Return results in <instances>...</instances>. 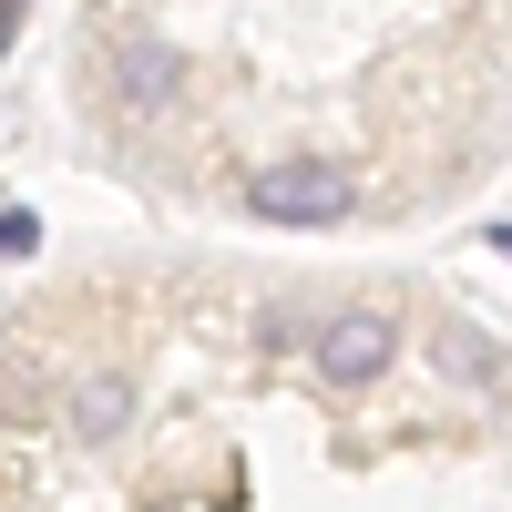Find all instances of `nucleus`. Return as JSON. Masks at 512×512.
<instances>
[{
	"instance_id": "4",
	"label": "nucleus",
	"mask_w": 512,
	"mask_h": 512,
	"mask_svg": "<svg viewBox=\"0 0 512 512\" xmlns=\"http://www.w3.org/2000/svg\"><path fill=\"white\" fill-rule=\"evenodd\" d=\"M62 431H72V441H123V431H134V369H123V359H93V369L62 390Z\"/></svg>"
},
{
	"instance_id": "2",
	"label": "nucleus",
	"mask_w": 512,
	"mask_h": 512,
	"mask_svg": "<svg viewBox=\"0 0 512 512\" xmlns=\"http://www.w3.org/2000/svg\"><path fill=\"white\" fill-rule=\"evenodd\" d=\"M103 82H113V103L134 113V123H164V113L185 103V41H164V31H113Z\"/></svg>"
},
{
	"instance_id": "5",
	"label": "nucleus",
	"mask_w": 512,
	"mask_h": 512,
	"mask_svg": "<svg viewBox=\"0 0 512 512\" xmlns=\"http://www.w3.org/2000/svg\"><path fill=\"white\" fill-rule=\"evenodd\" d=\"M41 400H52V369H41L31 349H0V420H31Z\"/></svg>"
},
{
	"instance_id": "1",
	"label": "nucleus",
	"mask_w": 512,
	"mask_h": 512,
	"mask_svg": "<svg viewBox=\"0 0 512 512\" xmlns=\"http://www.w3.org/2000/svg\"><path fill=\"white\" fill-rule=\"evenodd\" d=\"M349 205H359V185L328 154H287L267 175H246V216L256 226H349Z\"/></svg>"
},
{
	"instance_id": "3",
	"label": "nucleus",
	"mask_w": 512,
	"mask_h": 512,
	"mask_svg": "<svg viewBox=\"0 0 512 512\" xmlns=\"http://www.w3.org/2000/svg\"><path fill=\"white\" fill-rule=\"evenodd\" d=\"M308 359H318L328 390H369V379H390V359H400V318L390 308H338V318L308 328Z\"/></svg>"
},
{
	"instance_id": "6",
	"label": "nucleus",
	"mask_w": 512,
	"mask_h": 512,
	"mask_svg": "<svg viewBox=\"0 0 512 512\" xmlns=\"http://www.w3.org/2000/svg\"><path fill=\"white\" fill-rule=\"evenodd\" d=\"M31 246H41V226L21 216V205H0V256H31Z\"/></svg>"
}]
</instances>
